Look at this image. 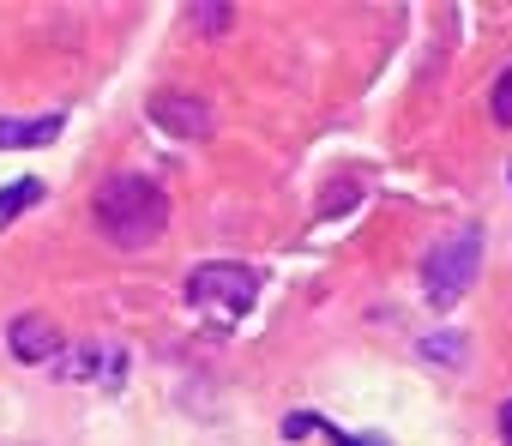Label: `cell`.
I'll return each instance as SVG.
<instances>
[{"label":"cell","instance_id":"cell-3","mask_svg":"<svg viewBox=\"0 0 512 446\" xmlns=\"http://www.w3.org/2000/svg\"><path fill=\"white\" fill-rule=\"evenodd\" d=\"M187 302L193 308H223V314H247L260 302V272L235 266V260H211L187 272Z\"/></svg>","mask_w":512,"mask_h":446},{"label":"cell","instance_id":"cell-6","mask_svg":"<svg viewBox=\"0 0 512 446\" xmlns=\"http://www.w3.org/2000/svg\"><path fill=\"white\" fill-rule=\"evenodd\" d=\"M61 326L49 320V314H19L13 326H7V350L19 356V362H55L61 356Z\"/></svg>","mask_w":512,"mask_h":446},{"label":"cell","instance_id":"cell-9","mask_svg":"<svg viewBox=\"0 0 512 446\" xmlns=\"http://www.w3.org/2000/svg\"><path fill=\"white\" fill-rule=\"evenodd\" d=\"M422 350H428L434 362H464V338H458V332H434V338H422Z\"/></svg>","mask_w":512,"mask_h":446},{"label":"cell","instance_id":"cell-10","mask_svg":"<svg viewBox=\"0 0 512 446\" xmlns=\"http://www.w3.org/2000/svg\"><path fill=\"white\" fill-rule=\"evenodd\" d=\"M488 109H494V121H500V127H512V67L494 79V91H488Z\"/></svg>","mask_w":512,"mask_h":446},{"label":"cell","instance_id":"cell-2","mask_svg":"<svg viewBox=\"0 0 512 446\" xmlns=\"http://www.w3.org/2000/svg\"><path fill=\"white\" fill-rule=\"evenodd\" d=\"M476 272H482V230L464 223V230H452V236H440L428 248V260H422V296L434 308H452V302L470 296Z\"/></svg>","mask_w":512,"mask_h":446},{"label":"cell","instance_id":"cell-11","mask_svg":"<svg viewBox=\"0 0 512 446\" xmlns=\"http://www.w3.org/2000/svg\"><path fill=\"white\" fill-rule=\"evenodd\" d=\"M229 25V7H193V31H223Z\"/></svg>","mask_w":512,"mask_h":446},{"label":"cell","instance_id":"cell-4","mask_svg":"<svg viewBox=\"0 0 512 446\" xmlns=\"http://www.w3.org/2000/svg\"><path fill=\"white\" fill-rule=\"evenodd\" d=\"M55 374L79 380V386H97V392H115L127 380V350L121 344H79V350L55 356Z\"/></svg>","mask_w":512,"mask_h":446},{"label":"cell","instance_id":"cell-13","mask_svg":"<svg viewBox=\"0 0 512 446\" xmlns=\"http://www.w3.org/2000/svg\"><path fill=\"white\" fill-rule=\"evenodd\" d=\"M500 434H506V440H512V398H506V404H500Z\"/></svg>","mask_w":512,"mask_h":446},{"label":"cell","instance_id":"cell-12","mask_svg":"<svg viewBox=\"0 0 512 446\" xmlns=\"http://www.w3.org/2000/svg\"><path fill=\"white\" fill-rule=\"evenodd\" d=\"M338 446H386L380 434H338Z\"/></svg>","mask_w":512,"mask_h":446},{"label":"cell","instance_id":"cell-7","mask_svg":"<svg viewBox=\"0 0 512 446\" xmlns=\"http://www.w3.org/2000/svg\"><path fill=\"white\" fill-rule=\"evenodd\" d=\"M67 127V115H0V151L19 145H55Z\"/></svg>","mask_w":512,"mask_h":446},{"label":"cell","instance_id":"cell-8","mask_svg":"<svg viewBox=\"0 0 512 446\" xmlns=\"http://www.w3.org/2000/svg\"><path fill=\"white\" fill-rule=\"evenodd\" d=\"M43 199V181L37 175H19V181H7V187H0V230H7V223L19 217V211H31Z\"/></svg>","mask_w":512,"mask_h":446},{"label":"cell","instance_id":"cell-1","mask_svg":"<svg viewBox=\"0 0 512 446\" xmlns=\"http://www.w3.org/2000/svg\"><path fill=\"white\" fill-rule=\"evenodd\" d=\"M91 211H97V230H103L115 248H127V254L151 248V242L163 236V223H169V199H163V187L145 181V175H109V181L97 187Z\"/></svg>","mask_w":512,"mask_h":446},{"label":"cell","instance_id":"cell-5","mask_svg":"<svg viewBox=\"0 0 512 446\" xmlns=\"http://www.w3.org/2000/svg\"><path fill=\"white\" fill-rule=\"evenodd\" d=\"M151 127H163L175 139H205L211 133V103L199 91H163L151 103Z\"/></svg>","mask_w":512,"mask_h":446}]
</instances>
